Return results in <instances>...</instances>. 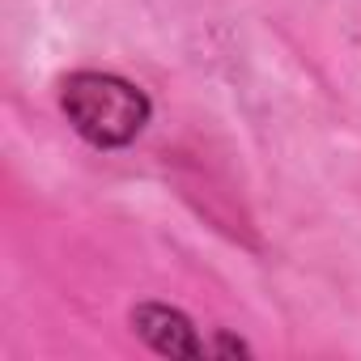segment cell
Listing matches in <instances>:
<instances>
[{"label":"cell","instance_id":"cell-1","mask_svg":"<svg viewBox=\"0 0 361 361\" xmlns=\"http://www.w3.org/2000/svg\"><path fill=\"white\" fill-rule=\"evenodd\" d=\"M60 111L68 128L94 149H123L153 119L149 94L136 81L119 73H102V68L68 73L60 81Z\"/></svg>","mask_w":361,"mask_h":361},{"label":"cell","instance_id":"cell-2","mask_svg":"<svg viewBox=\"0 0 361 361\" xmlns=\"http://www.w3.org/2000/svg\"><path fill=\"white\" fill-rule=\"evenodd\" d=\"M128 319H132V331L157 357H170V361H200V357H209V344L200 340L192 314L170 306V302H136Z\"/></svg>","mask_w":361,"mask_h":361},{"label":"cell","instance_id":"cell-3","mask_svg":"<svg viewBox=\"0 0 361 361\" xmlns=\"http://www.w3.org/2000/svg\"><path fill=\"white\" fill-rule=\"evenodd\" d=\"M209 353H213V357H255V348H251V344H247L243 336L226 331V327H217V336H213Z\"/></svg>","mask_w":361,"mask_h":361}]
</instances>
